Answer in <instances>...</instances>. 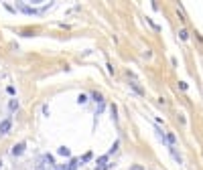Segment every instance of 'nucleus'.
I'll return each instance as SVG.
<instances>
[{
	"label": "nucleus",
	"mask_w": 203,
	"mask_h": 170,
	"mask_svg": "<svg viewBox=\"0 0 203 170\" xmlns=\"http://www.w3.org/2000/svg\"><path fill=\"white\" fill-rule=\"evenodd\" d=\"M79 162H81V160H77V158H73V160L69 162L67 166H61V170H77V168H79Z\"/></svg>",
	"instance_id": "nucleus-2"
},
{
	"label": "nucleus",
	"mask_w": 203,
	"mask_h": 170,
	"mask_svg": "<svg viewBox=\"0 0 203 170\" xmlns=\"http://www.w3.org/2000/svg\"><path fill=\"white\" fill-rule=\"evenodd\" d=\"M179 37H181V39H183V41H187V39H189V34H187V30H181V33H179Z\"/></svg>",
	"instance_id": "nucleus-10"
},
{
	"label": "nucleus",
	"mask_w": 203,
	"mask_h": 170,
	"mask_svg": "<svg viewBox=\"0 0 203 170\" xmlns=\"http://www.w3.org/2000/svg\"><path fill=\"white\" fill-rule=\"evenodd\" d=\"M59 154H61V156H69V154H71V152H69V148H65V146H61V148H59Z\"/></svg>",
	"instance_id": "nucleus-8"
},
{
	"label": "nucleus",
	"mask_w": 203,
	"mask_h": 170,
	"mask_svg": "<svg viewBox=\"0 0 203 170\" xmlns=\"http://www.w3.org/2000/svg\"><path fill=\"white\" fill-rule=\"evenodd\" d=\"M77 101H79V103H85V101H87V95H83V93H81V95L77 97Z\"/></svg>",
	"instance_id": "nucleus-11"
},
{
	"label": "nucleus",
	"mask_w": 203,
	"mask_h": 170,
	"mask_svg": "<svg viewBox=\"0 0 203 170\" xmlns=\"http://www.w3.org/2000/svg\"><path fill=\"white\" fill-rule=\"evenodd\" d=\"M19 8L23 10V12H27V14H41L39 10H35L33 6H27V4H19Z\"/></svg>",
	"instance_id": "nucleus-3"
},
{
	"label": "nucleus",
	"mask_w": 203,
	"mask_h": 170,
	"mask_svg": "<svg viewBox=\"0 0 203 170\" xmlns=\"http://www.w3.org/2000/svg\"><path fill=\"white\" fill-rule=\"evenodd\" d=\"M130 85H132V89H134V91L138 93V95H144V89H142V87H140V85H138L136 81H130Z\"/></svg>",
	"instance_id": "nucleus-6"
},
{
	"label": "nucleus",
	"mask_w": 203,
	"mask_h": 170,
	"mask_svg": "<svg viewBox=\"0 0 203 170\" xmlns=\"http://www.w3.org/2000/svg\"><path fill=\"white\" fill-rule=\"evenodd\" d=\"M108 158H110V154H104V156H100V158H97V166H96V168L97 170H100V168H106V162H108Z\"/></svg>",
	"instance_id": "nucleus-4"
},
{
	"label": "nucleus",
	"mask_w": 203,
	"mask_h": 170,
	"mask_svg": "<svg viewBox=\"0 0 203 170\" xmlns=\"http://www.w3.org/2000/svg\"><path fill=\"white\" fill-rule=\"evenodd\" d=\"M23 150H24V144L12 146V156H20V154H23Z\"/></svg>",
	"instance_id": "nucleus-5"
},
{
	"label": "nucleus",
	"mask_w": 203,
	"mask_h": 170,
	"mask_svg": "<svg viewBox=\"0 0 203 170\" xmlns=\"http://www.w3.org/2000/svg\"><path fill=\"white\" fill-rule=\"evenodd\" d=\"M118 150V142H114V144H112V148H110V152H108V154H114V152Z\"/></svg>",
	"instance_id": "nucleus-9"
},
{
	"label": "nucleus",
	"mask_w": 203,
	"mask_h": 170,
	"mask_svg": "<svg viewBox=\"0 0 203 170\" xmlns=\"http://www.w3.org/2000/svg\"><path fill=\"white\" fill-rule=\"evenodd\" d=\"M10 128H12V120H10V117H6V120L0 121V134H8Z\"/></svg>",
	"instance_id": "nucleus-1"
},
{
	"label": "nucleus",
	"mask_w": 203,
	"mask_h": 170,
	"mask_svg": "<svg viewBox=\"0 0 203 170\" xmlns=\"http://www.w3.org/2000/svg\"><path fill=\"white\" fill-rule=\"evenodd\" d=\"M0 164H2V160H0Z\"/></svg>",
	"instance_id": "nucleus-13"
},
{
	"label": "nucleus",
	"mask_w": 203,
	"mask_h": 170,
	"mask_svg": "<svg viewBox=\"0 0 203 170\" xmlns=\"http://www.w3.org/2000/svg\"><path fill=\"white\" fill-rule=\"evenodd\" d=\"M130 170H144V168H142V166H132Z\"/></svg>",
	"instance_id": "nucleus-12"
},
{
	"label": "nucleus",
	"mask_w": 203,
	"mask_h": 170,
	"mask_svg": "<svg viewBox=\"0 0 203 170\" xmlns=\"http://www.w3.org/2000/svg\"><path fill=\"white\" fill-rule=\"evenodd\" d=\"M8 109H10V112H16V109H19V101H16V99H10Z\"/></svg>",
	"instance_id": "nucleus-7"
}]
</instances>
